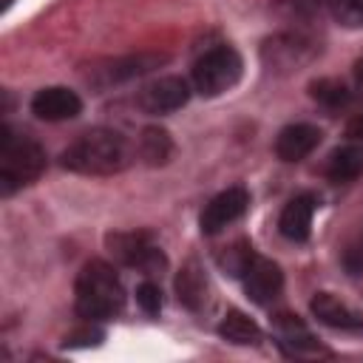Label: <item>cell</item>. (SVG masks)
<instances>
[{"label":"cell","instance_id":"1","mask_svg":"<svg viewBox=\"0 0 363 363\" xmlns=\"http://www.w3.org/2000/svg\"><path fill=\"white\" fill-rule=\"evenodd\" d=\"M133 147L130 142L111 128H94L77 136L60 156L62 167L82 176H111L130 164Z\"/></svg>","mask_w":363,"mask_h":363},{"label":"cell","instance_id":"2","mask_svg":"<svg viewBox=\"0 0 363 363\" xmlns=\"http://www.w3.org/2000/svg\"><path fill=\"white\" fill-rule=\"evenodd\" d=\"M74 303L85 320H108L119 315L125 306V289L113 267L105 261H88L77 275Z\"/></svg>","mask_w":363,"mask_h":363},{"label":"cell","instance_id":"3","mask_svg":"<svg viewBox=\"0 0 363 363\" xmlns=\"http://www.w3.org/2000/svg\"><path fill=\"white\" fill-rule=\"evenodd\" d=\"M45 170V150L26 133L3 125L0 130V193L11 196L40 179Z\"/></svg>","mask_w":363,"mask_h":363},{"label":"cell","instance_id":"4","mask_svg":"<svg viewBox=\"0 0 363 363\" xmlns=\"http://www.w3.org/2000/svg\"><path fill=\"white\" fill-rule=\"evenodd\" d=\"M244 74V60L233 45H216L193 65V88L201 96H221L238 85Z\"/></svg>","mask_w":363,"mask_h":363},{"label":"cell","instance_id":"5","mask_svg":"<svg viewBox=\"0 0 363 363\" xmlns=\"http://www.w3.org/2000/svg\"><path fill=\"white\" fill-rule=\"evenodd\" d=\"M315 54H318V45L309 37L295 34V31L275 34V37L264 40V45H261V62L272 74H295L303 65H309L315 60Z\"/></svg>","mask_w":363,"mask_h":363},{"label":"cell","instance_id":"6","mask_svg":"<svg viewBox=\"0 0 363 363\" xmlns=\"http://www.w3.org/2000/svg\"><path fill=\"white\" fill-rule=\"evenodd\" d=\"M108 250L125 267H136V269H145V272H156V269L164 267L162 250L145 233H111L108 235Z\"/></svg>","mask_w":363,"mask_h":363},{"label":"cell","instance_id":"7","mask_svg":"<svg viewBox=\"0 0 363 363\" xmlns=\"http://www.w3.org/2000/svg\"><path fill=\"white\" fill-rule=\"evenodd\" d=\"M190 99V85L182 77H159L153 82H147L139 94H136V105L150 113V116H162V113H173L179 108H184Z\"/></svg>","mask_w":363,"mask_h":363},{"label":"cell","instance_id":"8","mask_svg":"<svg viewBox=\"0 0 363 363\" xmlns=\"http://www.w3.org/2000/svg\"><path fill=\"white\" fill-rule=\"evenodd\" d=\"M247 207H250V193L244 187H227V190H221L201 210V218H199L201 233H207V235L221 233L224 227H230L233 221H238L247 213Z\"/></svg>","mask_w":363,"mask_h":363},{"label":"cell","instance_id":"9","mask_svg":"<svg viewBox=\"0 0 363 363\" xmlns=\"http://www.w3.org/2000/svg\"><path fill=\"white\" fill-rule=\"evenodd\" d=\"M244 289L255 303H269L281 295L284 289V272L272 258L255 255L250 258L247 269H244Z\"/></svg>","mask_w":363,"mask_h":363},{"label":"cell","instance_id":"10","mask_svg":"<svg viewBox=\"0 0 363 363\" xmlns=\"http://www.w3.org/2000/svg\"><path fill=\"white\" fill-rule=\"evenodd\" d=\"M162 62H167L164 54H130V57H119V60H111L99 68L91 71V79L94 85H113V82H125V79H133V77H142V74H150L153 68H159Z\"/></svg>","mask_w":363,"mask_h":363},{"label":"cell","instance_id":"11","mask_svg":"<svg viewBox=\"0 0 363 363\" xmlns=\"http://www.w3.org/2000/svg\"><path fill=\"white\" fill-rule=\"evenodd\" d=\"M82 111V99L62 88V85H51V88H40L31 96V113L45 119V122H62V119H74Z\"/></svg>","mask_w":363,"mask_h":363},{"label":"cell","instance_id":"12","mask_svg":"<svg viewBox=\"0 0 363 363\" xmlns=\"http://www.w3.org/2000/svg\"><path fill=\"white\" fill-rule=\"evenodd\" d=\"M320 136L323 133L315 125H306V122L286 125L275 139V153L281 162H301L320 145Z\"/></svg>","mask_w":363,"mask_h":363},{"label":"cell","instance_id":"13","mask_svg":"<svg viewBox=\"0 0 363 363\" xmlns=\"http://www.w3.org/2000/svg\"><path fill=\"white\" fill-rule=\"evenodd\" d=\"M312 216H315V196L303 193L286 201L278 218V230L289 241H306L312 233Z\"/></svg>","mask_w":363,"mask_h":363},{"label":"cell","instance_id":"14","mask_svg":"<svg viewBox=\"0 0 363 363\" xmlns=\"http://www.w3.org/2000/svg\"><path fill=\"white\" fill-rule=\"evenodd\" d=\"M309 309L320 323H326L332 329H360L363 326V318L354 309H349L340 298H335L332 292H318L312 298Z\"/></svg>","mask_w":363,"mask_h":363},{"label":"cell","instance_id":"15","mask_svg":"<svg viewBox=\"0 0 363 363\" xmlns=\"http://www.w3.org/2000/svg\"><path fill=\"white\" fill-rule=\"evenodd\" d=\"M326 176L332 182H354L357 176H363V142H352L332 150L326 162Z\"/></svg>","mask_w":363,"mask_h":363},{"label":"cell","instance_id":"16","mask_svg":"<svg viewBox=\"0 0 363 363\" xmlns=\"http://www.w3.org/2000/svg\"><path fill=\"white\" fill-rule=\"evenodd\" d=\"M176 295L187 309H201L204 306V301H207V278H204V269L196 261L184 264L182 272L176 275Z\"/></svg>","mask_w":363,"mask_h":363},{"label":"cell","instance_id":"17","mask_svg":"<svg viewBox=\"0 0 363 363\" xmlns=\"http://www.w3.org/2000/svg\"><path fill=\"white\" fill-rule=\"evenodd\" d=\"M218 335L227 340V343H235V346H252L261 340V329L252 318H247L244 312L238 309H230L221 323H218Z\"/></svg>","mask_w":363,"mask_h":363},{"label":"cell","instance_id":"18","mask_svg":"<svg viewBox=\"0 0 363 363\" xmlns=\"http://www.w3.org/2000/svg\"><path fill=\"white\" fill-rule=\"evenodd\" d=\"M173 153V139L164 128H145L139 136V156L145 159V164H164Z\"/></svg>","mask_w":363,"mask_h":363},{"label":"cell","instance_id":"19","mask_svg":"<svg viewBox=\"0 0 363 363\" xmlns=\"http://www.w3.org/2000/svg\"><path fill=\"white\" fill-rule=\"evenodd\" d=\"M275 335H278L281 346H286L292 354H298V352H303V349H312V346H315V340H312L309 329H306L295 315H286V312H281V315L275 318Z\"/></svg>","mask_w":363,"mask_h":363},{"label":"cell","instance_id":"20","mask_svg":"<svg viewBox=\"0 0 363 363\" xmlns=\"http://www.w3.org/2000/svg\"><path fill=\"white\" fill-rule=\"evenodd\" d=\"M312 96L318 99V102H323V105H329V108H340V105H346L349 102V91H346V85L343 82H337V79H315L312 85Z\"/></svg>","mask_w":363,"mask_h":363},{"label":"cell","instance_id":"21","mask_svg":"<svg viewBox=\"0 0 363 363\" xmlns=\"http://www.w3.org/2000/svg\"><path fill=\"white\" fill-rule=\"evenodd\" d=\"M329 14L346 28L363 26V0H329Z\"/></svg>","mask_w":363,"mask_h":363},{"label":"cell","instance_id":"22","mask_svg":"<svg viewBox=\"0 0 363 363\" xmlns=\"http://www.w3.org/2000/svg\"><path fill=\"white\" fill-rule=\"evenodd\" d=\"M250 258H252V247H250L247 241H238V244H233L218 261H221V267H224L230 275H244Z\"/></svg>","mask_w":363,"mask_h":363},{"label":"cell","instance_id":"23","mask_svg":"<svg viewBox=\"0 0 363 363\" xmlns=\"http://www.w3.org/2000/svg\"><path fill=\"white\" fill-rule=\"evenodd\" d=\"M136 303H139L147 315H159V312H162V292H159V286L150 284V281L139 284V286H136Z\"/></svg>","mask_w":363,"mask_h":363},{"label":"cell","instance_id":"24","mask_svg":"<svg viewBox=\"0 0 363 363\" xmlns=\"http://www.w3.org/2000/svg\"><path fill=\"white\" fill-rule=\"evenodd\" d=\"M102 337H105V332L96 329V326H91V320H88L85 329H77V332H71V335L65 337V346H68V349H77V346H96Z\"/></svg>","mask_w":363,"mask_h":363},{"label":"cell","instance_id":"25","mask_svg":"<svg viewBox=\"0 0 363 363\" xmlns=\"http://www.w3.org/2000/svg\"><path fill=\"white\" fill-rule=\"evenodd\" d=\"M346 136L354 139V142H363V113H354L346 125Z\"/></svg>","mask_w":363,"mask_h":363},{"label":"cell","instance_id":"26","mask_svg":"<svg viewBox=\"0 0 363 363\" xmlns=\"http://www.w3.org/2000/svg\"><path fill=\"white\" fill-rule=\"evenodd\" d=\"M354 77H357V82L363 85V57H357V62H354Z\"/></svg>","mask_w":363,"mask_h":363},{"label":"cell","instance_id":"27","mask_svg":"<svg viewBox=\"0 0 363 363\" xmlns=\"http://www.w3.org/2000/svg\"><path fill=\"white\" fill-rule=\"evenodd\" d=\"M9 3H11V0H6V6H9Z\"/></svg>","mask_w":363,"mask_h":363}]
</instances>
